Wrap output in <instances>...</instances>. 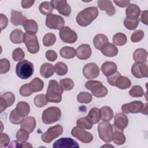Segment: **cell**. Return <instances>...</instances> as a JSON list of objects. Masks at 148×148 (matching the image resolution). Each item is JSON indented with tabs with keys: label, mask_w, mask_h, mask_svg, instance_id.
<instances>
[{
	"label": "cell",
	"mask_w": 148,
	"mask_h": 148,
	"mask_svg": "<svg viewBox=\"0 0 148 148\" xmlns=\"http://www.w3.org/2000/svg\"><path fill=\"white\" fill-rule=\"evenodd\" d=\"M24 28L26 32L35 34L38 29V25L36 22L34 20H27L23 25Z\"/></svg>",
	"instance_id": "cell-34"
},
{
	"label": "cell",
	"mask_w": 148,
	"mask_h": 148,
	"mask_svg": "<svg viewBox=\"0 0 148 148\" xmlns=\"http://www.w3.org/2000/svg\"><path fill=\"white\" fill-rule=\"evenodd\" d=\"M17 113L21 117H25L28 115L30 111V107L28 103L24 101L18 102L16 107Z\"/></svg>",
	"instance_id": "cell-28"
},
{
	"label": "cell",
	"mask_w": 148,
	"mask_h": 148,
	"mask_svg": "<svg viewBox=\"0 0 148 148\" xmlns=\"http://www.w3.org/2000/svg\"><path fill=\"white\" fill-rule=\"evenodd\" d=\"M53 147L54 148H78L79 146L71 138H61L54 143Z\"/></svg>",
	"instance_id": "cell-17"
},
{
	"label": "cell",
	"mask_w": 148,
	"mask_h": 148,
	"mask_svg": "<svg viewBox=\"0 0 148 148\" xmlns=\"http://www.w3.org/2000/svg\"><path fill=\"white\" fill-rule=\"evenodd\" d=\"M113 2L119 7L125 8L130 4V1H113Z\"/></svg>",
	"instance_id": "cell-59"
},
{
	"label": "cell",
	"mask_w": 148,
	"mask_h": 148,
	"mask_svg": "<svg viewBox=\"0 0 148 148\" xmlns=\"http://www.w3.org/2000/svg\"><path fill=\"white\" fill-rule=\"evenodd\" d=\"M34 71V65L27 60H23L18 62L16 66L17 76L21 79H28L33 74Z\"/></svg>",
	"instance_id": "cell-3"
},
{
	"label": "cell",
	"mask_w": 148,
	"mask_h": 148,
	"mask_svg": "<svg viewBox=\"0 0 148 148\" xmlns=\"http://www.w3.org/2000/svg\"><path fill=\"white\" fill-rule=\"evenodd\" d=\"M98 6L101 10H105L108 16H112L116 13V9L110 1L99 0L98 1Z\"/></svg>",
	"instance_id": "cell-19"
},
{
	"label": "cell",
	"mask_w": 148,
	"mask_h": 148,
	"mask_svg": "<svg viewBox=\"0 0 148 148\" xmlns=\"http://www.w3.org/2000/svg\"><path fill=\"white\" fill-rule=\"evenodd\" d=\"M60 54L64 58H72L76 56V50L72 47L65 46L60 49Z\"/></svg>",
	"instance_id": "cell-35"
},
{
	"label": "cell",
	"mask_w": 148,
	"mask_h": 148,
	"mask_svg": "<svg viewBox=\"0 0 148 148\" xmlns=\"http://www.w3.org/2000/svg\"><path fill=\"white\" fill-rule=\"evenodd\" d=\"M16 138L18 142H26L29 138V133L23 129L20 128L16 133Z\"/></svg>",
	"instance_id": "cell-50"
},
{
	"label": "cell",
	"mask_w": 148,
	"mask_h": 148,
	"mask_svg": "<svg viewBox=\"0 0 148 148\" xmlns=\"http://www.w3.org/2000/svg\"><path fill=\"white\" fill-rule=\"evenodd\" d=\"M101 69L103 74L108 77L117 71V65L113 62L106 61L102 65Z\"/></svg>",
	"instance_id": "cell-26"
},
{
	"label": "cell",
	"mask_w": 148,
	"mask_h": 148,
	"mask_svg": "<svg viewBox=\"0 0 148 148\" xmlns=\"http://www.w3.org/2000/svg\"><path fill=\"white\" fill-rule=\"evenodd\" d=\"M91 53V49L88 44H82L76 50V56L80 60H87L90 57Z\"/></svg>",
	"instance_id": "cell-18"
},
{
	"label": "cell",
	"mask_w": 148,
	"mask_h": 148,
	"mask_svg": "<svg viewBox=\"0 0 148 148\" xmlns=\"http://www.w3.org/2000/svg\"><path fill=\"white\" fill-rule=\"evenodd\" d=\"M62 132V127L60 124H57L49 128L48 130L42 135L41 139L45 143H49L54 139L60 136Z\"/></svg>",
	"instance_id": "cell-8"
},
{
	"label": "cell",
	"mask_w": 148,
	"mask_h": 148,
	"mask_svg": "<svg viewBox=\"0 0 148 148\" xmlns=\"http://www.w3.org/2000/svg\"><path fill=\"white\" fill-rule=\"evenodd\" d=\"M86 117L91 121L93 124L98 123L101 120L100 109L97 108H91Z\"/></svg>",
	"instance_id": "cell-33"
},
{
	"label": "cell",
	"mask_w": 148,
	"mask_h": 148,
	"mask_svg": "<svg viewBox=\"0 0 148 148\" xmlns=\"http://www.w3.org/2000/svg\"><path fill=\"white\" fill-rule=\"evenodd\" d=\"M23 42L27 50L31 54H36L39 50V45L35 34L25 32L24 35Z\"/></svg>",
	"instance_id": "cell-7"
},
{
	"label": "cell",
	"mask_w": 148,
	"mask_h": 148,
	"mask_svg": "<svg viewBox=\"0 0 148 148\" xmlns=\"http://www.w3.org/2000/svg\"><path fill=\"white\" fill-rule=\"evenodd\" d=\"M147 57V52L142 48L137 49L133 53V58L136 62H143L146 61Z\"/></svg>",
	"instance_id": "cell-31"
},
{
	"label": "cell",
	"mask_w": 148,
	"mask_h": 148,
	"mask_svg": "<svg viewBox=\"0 0 148 148\" xmlns=\"http://www.w3.org/2000/svg\"><path fill=\"white\" fill-rule=\"evenodd\" d=\"M61 112L59 108L50 107L45 110L42 113V119L43 123L50 124L55 123L59 120L61 117Z\"/></svg>",
	"instance_id": "cell-5"
},
{
	"label": "cell",
	"mask_w": 148,
	"mask_h": 148,
	"mask_svg": "<svg viewBox=\"0 0 148 148\" xmlns=\"http://www.w3.org/2000/svg\"><path fill=\"white\" fill-rule=\"evenodd\" d=\"M24 33L20 29H15L12 31L10 35V41L15 44H20L23 42Z\"/></svg>",
	"instance_id": "cell-30"
},
{
	"label": "cell",
	"mask_w": 148,
	"mask_h": 148,
	"mask_svg": "<svg viewBox=\"0 0 148 148\" xmlns=\"http://www.w3.org/2000/svg\"><path fill=\"white\" fill-rule=\"evenodd\" d=\"M71 135L75 138L77 139L81 142L88 143L93 140L92 135L78 126H76L71 130Z\"/></svg>",
	"instance_id": "cell-9"
},
{
	"label": "cell",
	"mask_w": 148,
	"mask_h": 148,
	"mask_svg": "<svg viewBox=\"0 0 148 148\" xmlns=\"http://www.w3.org/2000/svg\"><path fill=\"white\" fill-rule=\"evenodd\" d=\"M140 112L143 114H147V103H146L145 104H143V106L142 108V110Z\"/></svg>",
	"instance_id": "cell-61"
},
{
	"label": "cell",
	"mask_w": 148,
	"mask_h": 148,
	"mask_svg": "<svg viewBox=\"0 0 148 148\" xmlns=\"http://www.w3.org/2000/svg\"><path fill=\"white\" fill-rule=\"evenodd\" d=\"M54 72L53 65L49 62L43 64L40 68V75L45 78H49L52 76Z\"/></svg>",
	"instance_id": "cell-27"
},
{
	"label": "cell",
	"mask_w": 148,
	"mask_h": 148,
	"mask_svg": "<svg viewBox=\"0 0 148 148\" xmlns=\"http://www.w3.org/2000/svg\"><path fill=\"white\" fill-rule=\"evenodd\" d=\"M51 3L53 8L57 9L58 13L64 16H69L71 12V6L67 3L66 1L53 0L51 1Z\"/></svg>",
	"instance_id": "cell-14"
},
{
	"label": "cell",
	"mask_w": 148,
	"mask_h": 148,
	"mask_svg": "<svg viewBox=\"0 0 148 148\" xmlns=\"http://www.w3.org/2000/svg\"><path fill=\"white\" fill-rule=\"evenodd\" d=\"M101 147H113V146H112V145H103V146H101Z\"/></svg>",
	"instance_id": "cell-63"
},
{
	"label": "cell",
	"mask_w": 148,
	"mask_h": 148,
	"mask_svg": "<svg viewBox=\"0 0 148 148\" xmlns=\"http://www.w3.org/2000/svg\"><path fill=\"white\" fill-rule=\"evenodd\" d=\"M87 89L90 90L92 94L97 98L104 97L108 94V89L101 82L97 80H88L85 84Z\"/></svg>",
	"instance_id": "cell-4"
},
{
	"label": "cell",
	"mask_w": 148,
	"mask_h": 148,
	"mask_svg": "<svg viewBox=\"0 0 148 148\" xmlns=\"http://www.w3.org/2000/svg\"><path fill=\"white\" fill-rule=\"evenodd\" d=\"M77 100L79 103H88L92 100V96L88 92H80L77 95Z\"/></svg>",
	"instance_id": "cell-45"
},
{
	"label": "cell",
	"mask_w": 148,
	"mask_h": 148,
	"mask_svg": "<svg viewBox=\"0 0 148 148\" xmlns=\"http://www.w3.org/2000/svg\"><path fill=\"white\" fill-rule=\"evenodd\" d=\"M109 42L108 37L104 34H98L96 35L93 39V44L95 49L101 50L104 45Z\"/></svg>",
	"instance_id": "cell-29"
},
{
	"label": "cell",
	"mask_w": 148,
	"mask_h": 148,
	"mask_svg": "<svg viewBox=\"0 0 148 148\" xmlns=\"http://www.w3.org/2000/svg\"><path fill=\"white\" fill-rule=\"evenodd\" d=\"M24 117L20 116L17 112L16 109H13L9 115L10 121L14 124H20L24 120Z\"/></svg>",
	"instance_id": "cell-43"
},
{
	"label": "cell",
	"mask_w": 148,
	"mask_h": 148,
	"mask_svg": "<svg viewBox=\"0 0 148 148\" xmlns=\"http://www.w3.org/2000/svg\"><path fill=\"white\" fill-rule=\"evenodd\" d=\"M144 32L141 29H138L132 33L131 37V40L132 42L134 43L139 42L142 40V39L144 38Z\"/></svg>",
	"instance_id": "cell-49"
},
{
	"label": "cell",
	"mask_w": 148,
	"mask_h": 148,
	"mask_svg": "<svg viewBox=\"0 0 148 148\" xmlns=\"http://www.w3.org/2000/svg\"><path fill=\"white\" fill-rule=\"evenodd\" d=\"M10 68V64L8 60L6 58H2L0 60V73H7Z\"/></svg>",
	"instance_id": "cell-52"
},
{
	"label": "cell",
	"mask_w": 148,
	"mask_h": 148,
	"mask_svg": "<svg viewBox=\"0 0 148 148\" xmlns=\"http://www.w3.org/2000/svg\"><path fill=\"white\" fill-rule=\"evenodd\" d=\"M19 92L23 97H28L34 93L30 88L28 84H25L21 86L19 90Z\"/></svg>",
	"instance_id": "cell-53"
},
{
	"label": "cell",
	"mask_w": 148,
	"mask_h": 148,
	"mask_svg": "<svg viewBox=\"0 0 148 148\" xmlns=\"http://www.w3.org/2000/svg\"><path fill=\"white\" fill-rule=\"evenodd\" d=\"M59 36L62 42L67 43H73L77 39L76 33L68 26H65L60 30Z\"/></svg>",
	"instance_id": "cell-12"
},
{
	"label": "cell",
	"mask_w": 148,
	"mask_h": 148,
	"mask_svg": "<svg viewBox=\"0 0 148 148\" xmlns=\"http://www.w3.org/2000/svg\"><path fill=\"white\" fill-rule=\"evenodd\" d=\"M129 94L132 97L138 98L141 97L144 95V91L141 86L135 85L132 87L129 91Z\"/></svg>",
	"instance_id": "cell-48"
},
{
	"label": "cell",
	"mask_w": 148,
	"mask_h": 148,
	"mask_svg": "<svg viewBox=\"0 0 148 148\" xmlns=\"http://www.w3.org/2000/svg\"><path fill=\"white\" fill-rule=\"evenodd\" d=\"M139 24L138 19H130L125 18L124 20V25L129 30L135 29Z\"/></svg>",
	"instance_id": "cell-46"
},
{
	"label": "cell",
	"mask_w": 148,
	"mask_h": 148,
	"mask_svg": "<svg viewBox=\"0 0 148 148\" xmlns=\"http://www.w3.org/2000/svg\"><path fill=\"white\" fill-rule=\"evenodd\" d=\"M15 101V96L12 92H5L0 98V110L3 112L7 108L11 106Z\"/></svg>",
	"instance_id": "cell-16"
},
{
	"label": "cell",
	"mask_w": 148,
	"mask_h": 148,
	"mask_svg": "<svg viewBox=\"0 0 148 148\" xmlns=\"http://www.w3.org/2000/svg\"><path fill=\"white\" fill-rule=\"evenodd\" d=\"M128 124V119L123 113H117L114 116V125L118 128L123 130L127 127Z\"/></svg>",
	"instance_id": "cell-22"
},
{
	"label": "cell",
	"mask_w": 148,
	"mask_h": 148,
	"mask_svg": "<svg viewBox=\"0 0 148 148\" xmlns=\"http://www.w3.org/2000/svg\"><path fill=\"white\" fill-rule=\"evenodd\" d=\"M39 9L40 12L43 15L49 16L53 12L54 8L50 2L45 1L40 4L39 6Z\"/></svg>",
	"instance_id": "cell-38"
},
{
	"label": "cell",
	"mask_w": 148,
	"mask_h": 148,
	"mask_svg": "<svg viewBox=\"0 0 148 148\" xmlns=\"http://www.w3.org/2000/svg\"><path fill=\"white\" fill-rule=\"evenodd\" d=\"M28 84L33 92L41 91L44 87L43 82L39 77L34 78V79L28 83Z\"/></svg>",
	"instance_id": "cell-36"
},
{
	"label": "cell",
	"mask_w": 148,
	"mask_h": 148,
	"mask_svg": "<svg viewBox=\"0 0 148 148\" xmlns=\"http://www.w3.org/2000/svg\"><path fill=\"white\" fill-rule=\"evenodd\" d=\"M101 119L103 121H109L113 117V111L108 106H104L100 109Z\"/></svg>",
	"instance_id": "cell-32"
},
{
	"label": "cell",
	"mask_w": 148,
	"mask_h": 148,
	"mask_svg": "<svg viewBox=\"0 0 148 148\" xmlns=\"http://www.w3.org/2000/svg\"><path fill=\"white\" fill-rule=\"evenodd\" d=\"M20 147H32V146L31 145H30L29 143L24 142L21 143V145H20Z\"/></svg>",
	"instance_id": "cell-62"
},
{
	"label": "cell",
	"mask_w": 148,
	"mask_h": 148,
	"mask_svg": "<svg viewBox=\"0 0 148 148\" xmlns=\"http://www.w3.org/2000/svg\"><path fill=\"white\" fill-rule=\"evenodd\" d=\"M10 142L9 136L5 133H1L0 135V147L2 148L9 145Z\"/></svg>",
	"instance_id": "cell-54"
},
{
	"label": "cell",
	"mask_w": 148,
	"mask_h": 148,
	"mask_svg": "<svg viewBox=\"0 0 148 148\" xmlns=\"http://www.w3.org/2000/svg\"><path fill=\"white\" fill-rule=\"evenodd\" d=\"M98 10L96 7H88L79 12L76 18L77 23L82 27L90 25L98 16Z\"/></svg>",
	"instance_id": "cell-1"
},
{
	"label": "cell",
	"mask_w": 148,
	"mask_h": 148,
	"mask_svg": "<svg viewBox=\"0 0 148 148\" xmlns=\"http://www.w3.org/2000/svg\"><path fill=\"white\" fill-rule=\"evenodd\" d=\"M143 103L140 101H134L130 103L123 104L121 106V110L123 113H138L140 112Z\"/></svg>",
	"instance_id": "cell-15"
},
{
	"label": "cell",
	"mask_w": 148,
	"mask_h": 148,
	"mask_svg": "<svg viewBox=\"0 0 148 148\" xmlns=\"http://www.w3.org/2000/svg\"><path fill=\"white\" fill-rule=\"evenodd\" d=\"M98 132L99 138L105 143L112 141L113 127L108 121H102L98 126Z\"/></svg>",
	"instance_id": "cell-6"
},
{
	"label": "cell",
	"mask_w": 148,
	"mask_h": 148,
	"mask_svg": "<svg viewBox=\"0 0 148 148\" xmlns=\"http://www.w3.org/2000/svg\"><path fill=\"white\" fill-rule=\"evenodd\" d=\"M35 1H28V0H23L21 2V7L24 9H27L31 8L33 4L34 3Z\"/></svg>",
	"instance_id": "cell-60"
},
{
	"label": "cell",
	"mask_w": 148,
	"mask_h": 148,
	"mask_svg": "<svg viewBox=\"0 0 148 148\" xmlns=\"http://www.w3.org/2000/svg\"><path fill=\"white\" fill-rule=\"evenodd\" d=\"M113 127L112 140L117 145H123L125 142V136L123 133V130L118 128L114 124Z\"/></svg>",
	"instance_id": "cell-21"
},
{
	"label": "cell",
	"mask_w": 148,
	"mask_h": 148,
	"mask_svg": "<svg viewBox=\"0 0 148 148\" xmlns=\"http://www.w3.org/2000/svg\"><path fill=\"white\" fill-rule=\"evenodd\" d=\"M100 73L98 66L94 62H90L84 65L83 68V74L87 79H92L97 77Z\"/></svg>",
	"instance_id": "cell-13"
},
{
	"label": "cell",
	"mask_w": 148,
	"mask_h": 148,
	"mask_svg": "<svg viewBox=\"0 0 148 148\" xmlns=\"http://www.w3.org/2000/svg\"><path fill=\"white\" fill-rule=\"evenodd\" d=\"M76 124L77 126L87 130H90L93 125V124L87 117H81L79 119L76 121Z\"/></svg>",
	"instance_id": "cell-40"
},
{
	"label": "cell",
	"mask_w": 148,
	"mask_h": 148,
	"mask_svg": "<svg viewBox=\"0 0 148 148\" xmlns=\"http://www.w3.org/2000/svg\"><path fill=\"white\" fill-rule=\"evenodd\" d=\"M131 86V80L127 77L121 75L117 80L116 83V87L120 89H127Z\"/></svg>",
	"instance_id": "cell-37"
},
{
	"label": "cell",
	"mask_w": 148,
	"mask_h": 148,
	"mask_svg": "<svg viewBox=\"0 0 148 148\" xmlns=\"http://www.w3.org/2000/svg\"><path fill=\"white\" fill-rule=\"evenodd\" d=\"M65 20L63 17L55 14H51L46 18V25L50 29H61L64 27Z\"/></svg>",
	"instance_id": "cell-10"
},
{
	"label": "cell",
	"mask_w": 148,
	"mask_h": 148,
	"mask_svg": "<svg viewBox=\"0 0 148 148\" xmlns=\"http://www.w3.org/2000/svg\"><path fill=\"white\" fill-rule=\"evenodd\" d=\"M127 42L126 35L121 32L115 34L113 36V43L117 46H123Z\"/></svg>",
	"instance_id": "cell-39"
},
{
	"label": "cell",
	"mask_w": 148,
	"mask_h": 148,
	"mask_svg": "<svg viewBox=\"0 0 148 148\" xmlns=\"http://www.w3.org/2000/svg\"><path fill=\"white\" fill-rule=\"evenodd\" d=\"M46 58L47 60L53 62L57 58V54L54 50H49L45 53Z\"/></svg>",
	"instance_id": "cell-56"
},
{
	"label": "cell",
	"mask_w": 148,
	"mask_h": 148,
	"mask_svg": "<svg viewBox=\"0 0 148 148\" xmlns=\"http://www.w3.org/2000/svg\"><path fill=\"white\" fill-rule=\"evenodd\" d=\"M63 90L56 80H50L47 89L45 97L47 102L59 103L62 100Z\"/></svg>",
	"instance_id": "cell-2"
},
{
	"label": "cell",
	"mask_w": 148,
	"mask_h": 148,
	"mask_svg": "<svg viewBox=\"0 0 148 148\" xmlns=\"http://www.w3.org/2000/svg\"><path fill=\"white\" fill-rule=\"evenodd\" d=\"M0 21H1V31H2L7 27L8 23V19L5 15L1 13L0 14Z\"/></svg>",
	"instance_id": "cell-57"
},
{
	"label": "cell",
	"mask_w": 148,
	"mask_h": 148,
	"mask_svg": "<svg viewBox=\"0 0 148 148\" xmlns=\"http://www.w3.org/2000/svg\"><path fill=\"white\" fill-rule=\"evenodd\" d=\"M60 85L63 90L69 91L73 88L74 83L71 79L65 78L60 81Z\"/></svg>",
	"instance_id": "cell-44"
},
{
	"label": "cell",
	"mask_w": 148,
	"mask_h": 148,
	"mask_svg": "<svg viewBox=\"0 0 148 148\" xmlns=\"http://www.w3.org/2000/svg\"><path fill=\"white\" fill-rule=\"evenodd\" d=\"M27 20L26 17L23 16L22 12L15 10H12L10 22L13 25L15 26L23 25Z\"/></svg>",
	"instance_id": "cell-20"
},
{
	"label": "cell",
	"mask_w": 148,
	"mask_h": 148,
	"mask_svg": "<svg viewBox=\"0 0 148 148\" xmlns=\"http://www.w3.org/2000/svg\"><path fill=\"white\" fill-rule=\"evenodd\" d=\"M131 72L133 76L136 78L147 77L148 76L147 61L134 63L131 67Z\"/></svg>",
	"instance_id": "cell-11"
},
{
	"label": "cell",
	"mask_w": 148,
	"mask_h": 148,
	"mask_svg": "<svg viewBox=\"0 0 148 148\" xmlns=\"http://www.w3.org/2000/svg\"><path fill=\"white\" fill-rule=\"evenodd\" d=\"M24 57L25 53L23 51V50L20 47L15 49L12 52V58L15 61H21L23 60Z\"/></svg>",
	"instance_id": "cell-51"
},
{
	"label": "cell",
	"mask_w": 148,
	"mask_h": 148,
	"mask_svg": "<svg viewBox=\"0 0 148 148\" xmlns=\"http://www.w3.org/2000/svg\"><path fill=\"white\" fill-rule=\"evenodd\" d=\"M140 13L139 7L134 3L130 4L125 10L126 17L130 19H138Z\"/></svg>",
	"instance_id": "cell-25"
},
{
	"label": "cell",
	"mask_w": 148,
	"mask_h": 148,
	"mask_svg": "<svg viewBox=\"0 0 148 148\" xmlns=\"http://www.w3.org/2000/svg\"><path fill=\"white\" fill-rule=\"evenodd\" d=\"M54 68L56 74L59 76L65 75L68 72V66L65 63L62 62H57L54 65Z\"/></svg>",
	"instance_id": "cell-42"
},
{
	"label": "cell",
	"mask_w": 148,
	"mask_h": 148,
	"mask_svg": "<svg viewBox=\"0 0 148 148\" xmlns=\"http://www.w3.org/2000/svg\"><path fill=\"white\" fill-rule=\"evenodd\" d=\"M36 127L35 119L32 116H28L24 119L21 123L20 128L26 131L28 133H31Z\"/></svg>",
	"instance_id": "cell-24"
},
{
	"label": "cell",
	"mask_w": 148,
	"mask_h": 148,
	"mask_svg": "<svg viewBox=\"0 0 148 148\" xmlns=\"http://www.w3.org/2000/svg\"><path fill=\"white\" fill-rule=\"evenodd\" d=\"M56 41V36L53 33H47L43 38V44L45 46L50 47L53 46Z\"/></svg>",
	"instance_id": "cell-41"
},
{
	"label": "cell",
	"mask_w": 148,
	"mask_h": 148,
	"mask_svg": "<svg viewBox=\"0 0 148 148\" xmlns=\"http://www.w3.org/2000/svg\"><path fill=\"white\" fill-rule=\"evenodd\" d=\"M100 50L105 56L108 57L116 56L119 51L117 47L114 45L109 42L104 45Z\"/></svg>",
	"instance_id": "cell-23"
},
{
	"label": "cell",
	"mask_w": 148,
	"mask_h": 148,
	"mask_svg": "<svg viewBox=\"0 0 148 148\" xmlns=\"http://www.w3.org/2000/svg\"><path fill=\"white\" fill-rule=\"evenodd\" d=\"M121 75L117 71L113 73L112 75L108 76L107 80L109 83V84L112 86H116V83L117 80V79L121 76Z\"/></svg>",
	"instance_id": "cell-55"
},
{
	"label": "cell",
	"mask_w": 148,
	"mask_h": 148,
	"mask_svg": "<svg viewBox=\"0 0 148 148\" xmlns=\"http://www.w3.org/2000/svg\"><path fill=\"white\" fill-rule=\"evenodd\" d=\"M34 102L38 108H42L47 104V101L46 99L45 95L43 94L37 95L34 99Z\"/></svg>",
	"instance_id": "cell-47"
},
{
	"label": "cell",
	"mask_w": 148,
	"mask_h": 148,
	"mask_svg": "<svg viewBox=\"0 0 148 148\" xmlns=\"http://www.w3.org/2000/svg\"><path fill=\"white\" fill-rule=\"evenodd\" d=\"M147 14H148V12L147 10H143L140 12V20L142 23H143V24L147 25Z\"/></svg>",
	"instance_id": "cell-58"
}]
</instances>
